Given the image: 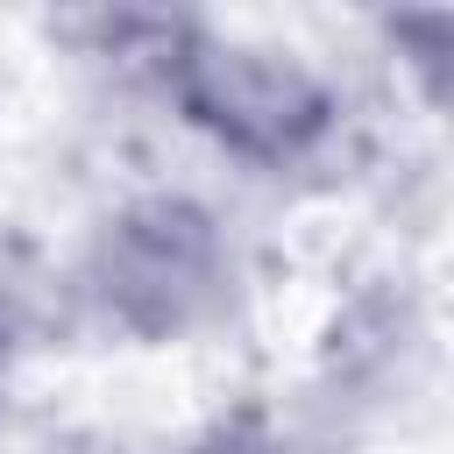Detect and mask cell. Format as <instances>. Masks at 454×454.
<instances>
[{"mask_svg": "<svg viewBox=\"0 0 454 454\" xmlns=\"http://www.w3.org/2000/svg\"><path fill=\"white\" fill-rule=\"evenodd\" d=\"M106 291L121 298L128 319L142 326H177L192 319V305L206 298L213 284V234L199 213L184 206H149V213H128L106 241Z\"/></svg>", "mask_w": 454, "mask_h": 454, "instance_id": "cell-1", "label": "cell"}, {"mask_svg": "<svg viewBox=\"0 0 454 454\" xmlns=\"http://www.w3.org/2000/svg\"><path fill=\"white\" fill-rule=\"evenodd\" d=\"M192 114L213 121L220 135H234L241 149H291L298 135L319 128V92L277 64V57H241V50H213L192 64L184 85Z\"/></svg>", "mask_w": 454, "mask_h": 454, "instance_id": "cell-2", "label": "cell"}]
</instances>
